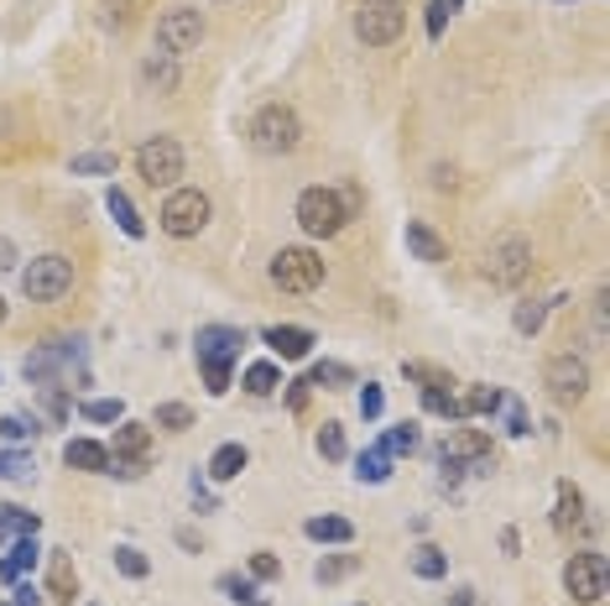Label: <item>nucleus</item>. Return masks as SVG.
<instances>
[{"label": "nucleus", "mask_w": 610, "mask_h": 606, "mask_svg": "<svg viewBox=\"0 0 610 606\" xmlns=\"http://www.w3.org/2000/svg\"><path fill=\"white\" fill-rule=\"evenodd\" d=\"M105 209H110V215H116V225H120V230H126V236H146V225H141L137 204L126 199V194H120V188H110V194H105Z\"/></svg>", "instance_id": "nucleus-21"}, {"label": "nucleus", "mask_w": 610, "mask_h": 606, "mask_svg": "<svg viewBox=\"0 0 610 606\" xmlns=\"http://www.w3.org/2000/svg\"><path fill=\"white\" fill-rule=\"evenodd\" d=\"M308 539H318V544H350L355 528L345 523V518H308V528H303Z\"/></svg>", "instance_id": "nucleus-23"}, {"label": "nucleus", "mask_w": 610, "mask_h": 606, "mask_svg": "<svg viewBox=\"0 0 610 606\" xmlns=\"http://www.w3.org/2000/svg\"><path fill=\"white\" fill-rule=\"evenodd\" d=\"M532 272V246L522 236H501V241L486 251V278L495 288H516Z\"/></svg>", "instance_id": "nucleus-11"}, {"label": "nucleus", "mask_w": 610, "mask_h": 606, "mask_svg": "<svg viewBox=\"0 0 610 606\" xmlns=\"http://www.w3.org/2000/svg\"><path fill=\"white\" fill-rule=\"evenodd\" d=\"M381 408H386V392L375 382H366L360 387V413H366V419H381Z\"/></svg>", "instance_id": "nucleus-41"}, {"label": "nucleus", "mask_w": 610, "mask_h": 606, "mask_svg": "<svg viewBox=\"0 0 610 606\" xmlns=\"http://www.w3.org/2000/svg\"><path fill=\"white\" fill-rule=\"evenodd\" d=\"M345 382H350V366H339V361H318L308 371V387H345Z\"/></svg>", "instance_id": "nucleus-34"}, {"label": "nucleus", "mask_w": 610, "mask_h": 606, "mask_svg": "<svg viewBox=\"0 0 610 606\" xmlns=\"http://www.w3.org/2000/svg\"><path fill=\"white\" fill-rule=\"evenodd\" d=\"M454 606H475V591H454Z\"/></svg>", "instance_id": "nucleus-48"}, {"label": "nucleus", "mask_w": 610, "mask_h": 606, "mask_svg": "<svg viewBox=\"0 0 610 606\" xmlns=\"http://www.w3.org/2000/svg\"><path fill=\"white\" fill-rule=\"evenodd\" d=\"M402 26H407V6H402V0H360V6H355V37L366 42V47L396 42Z\"/></svg>", "instance_id": "nucleus-3"}, {"label": "nucleus", "mask_w": 610, "mask_h": 606, "mask_svg": "<svg viewBox=\"0 0 610 606\" xmlns=\"http://www.w3.org/2000/svg\"><path fill=\"white\" fill-rule=\"evenodd\" d=\"M198 42H204V17H198V11H188V6L162 11V21H157V53L183 58V53H194Z\"/></svg>", "instance_id": "nucleus-10"}, {"label": "nucleus", "mask_w": 610, "mask_h": 606, "mask_svg": "<svg viewBox=\"0 0 610 606\" xmlns=\"http://www.w3.org/2000/svg\"><path fill=\"white\" fill-rule=\"evenodd\" d=\"M543 387H548L558 403H574V398H585V387H590V366L579 361L574 350H564V356H553V361L543 366Z\"/></svg>", "instance_id": "nucleus-12"}, {"label": "nucleus", "mask_w": 610, "mask_h": 606, "mask_svg": "<svg viewBox=\"0 0 610 606\" xmlns=\"http://www.w3.org/2000/svg\"><path fill=\"white\" fill-rule=\"evenodd\" d=\"M17 606H42V591L26 586V581H17Z\"/></svg>", "instance_id": "nucleus-45"}, {"label": "nucleus", "mask_w": 610, "mask_h": 606, "mask_svg": "<svg viewBox=\"0 0 610 606\" xmlns=\"http://www.w3.org/2000/svg\"><path fill=\"white\" fill-rule=\"evenodd\" d=\"M0 440H11V445L37 440V419H26V413H6V419H0Z\"/></svg>", "instance_id": "nucleus-30"}, {"label": "nucleus", "mask_w": 610, "mask_h": 606, "mask_svg": "<svg viewBox=\"0 0 610 606\" xmlns=\"http://www.w3.org/2000/svg\"><path fill=\"white\" fill-rule=\"evenodd\" d=\"M74 173L79 178H110L116 173V152H84V158H74Z\"/></svg>", "instance_id": "nucleus-29"}, {"label": "nucleus", "mask_w": 610, "mask_h": 606, "mask_svg": "<svg viewBox=\"0 0 610 606\" xmlns=\"http://www.w3.org/2000/svg\"><path fill=\"white\" fill-rule=\"evenodd\" d=\"M345 220H350V209H345V194H335V188H303L297 194V225L308 230V236H339L345 230Z\"/></svg>", "instance_id": "nucleus-5"}, {"label": "nucleus", "mask_w": 610, "mask_h": 606, "mask_svg": "<svg viewBox=\"0 0 610 606\" xmlns=\"http://www.w3.org/2000/svg\"><path fill=\"white\" fill-rule=\"evenodd\" d=\"M407 251H413L417 262H444V257H449L444 236H438L434 225H423V220H407Z\"/></svg>", "instance_id": "nucleus-16"}, {"label": "nucleus", "mask_w": 610, "mask_h": 606, "mask_svg": "<svg viewBox=\"0 0 610 606\" xmlns=\"http://www.w3.org/2000/svg\"><path fill=\"white\" fill-rule=\"evenodd\" d=\"M355 570H360V560H355V554H335V560H318L314 581H318V586H335V581L355 575Z\"/></svg>", "instance_id": "nucleus-28"}, {"label": "nucleus", "mask_w": 610, "mask_h": 606, "mask_svg": "<svg viewBox=\"0 0 610 606\" xmlns=\"http://www.w3.org/2000/svg\"><path fill=\"white\" fill-rule=\"evenodd\" d=\"M116 565H120V575H131V581H141V575H146V554H141V549H131V544H120L116 549Z\"/></svg>", "instance_id": "nucleus-37"}, {"label": "nucleus", "mask_w": 610, "mask_h": 606, "mask_svg": "<svg viewBox=\"0 0 610 606\" xmlns=\"http://www.w3.org/2000/svg\"><path fill=\"white\" fill-rule=\"evenodd\" d=\"M423 408H428V413H444V419H459V398L444 392V387H423Z\"/></svg>", "instance_id": "nucleus-35"}, {"label": "nucleus", "mask_w": 610, "mask_h": 606, "mask_svg": "<svg viewBox=\"0 0 610 606\" xmlns=\"http://www.w3.org/2000/svg\"><path fill=\"white\" fill-rule=\"evenodd\" d=\"M74 591V565H68V554L53 560V596H68Z\"/></svg>", "instance_id": "nucleus-43"}, {"label": "nucleus", "mask_w": 610, "mask_h": 606, "mask_svg": "<svg viewBox=\"0 0 610 606\" xmlns=\"http://www.w3.org/2000/svg\"><path fill=\"white\" fill-rule=\"evenodd\" d=\"M543 320H548V303H537V299H522V303H516V314H512L516 335H537Z\"/></svg>", "instance_id": "nucleus-26"}, {"label": "nucleus", "mask_w": 610, "mask_h": 606, "mask_svg": "<svg viewBox=\"0 0 610 606\" xmlns=\"http://www.w3.org/2000/svg\"><path fill=\"white\" fill-rule=\"evenodd\" d=\"M74 361H79V340H47L42 350H32V356H26V366H21V371H26V382L53 387L63 366H74Z\"/></svg>", "instance_id": "nucleus-13"}, {"label": "nucleus", "mask_w": 610, "mask_h": 606, "mask_svg": "<svg viewBox=\"0 0 610 606\" xmlns=\"http://www.w3.org/2000/svg\"><path fill=\"white\" fill-rule=\"evenodd\" d=\"M157 429H194V408L162 403V408H157Z\"/></svg>", "instance_id": "nucleus-39"}, {"label": "nucleus", "mask_w": 610, "mask_h": 606, "mask_svg": "<svg viewBox=\"0 0 610 606\" xmlns=\"http://www.w3.org/2000/svg\"><path fill=\"white\" fill-rule=\"evenodd\" d=\"M413 570L423 581H444V575H449V560H444L434 544H423V549H413Z\"/></svg>", "instance_id": "nucleus-27"}, {"label": "nucleus", "mask_w": 610, "mask_h": 606, "mask_svg": "<svg viewBox=\"0 0 610 606\" xmlns=\"http://www.w3.org/2000/svg\"><path fill=\"white\" fill-rule=\"evenodd\" d=\"M360 606H366V602H360Z\"/></svg>", "instance_id": "nucleus-52"}, {"label": "nucleus", "mask_w": 610, "mask_h": 606, "mask_svg": "<svg viewBox=\"0 0 610 606\" xmlns=\"http://www.w3.org/2000/svg\"><path fill=\"white\" fill-rule=\"evenodd\" d=\"M272 283L282 293H314L324 283V262H318V251L308 246H282L272 257Z\"/></svg>", "instance_id": "nucleus-6"}, {"label": "nucleus", "mask_w": 610, "mask_h": 606, "mask_svg": "<svg viewBox=\"0 0 610 606\" xmlns=\"http://www.w3.org/2000/svg\"><path fill=\"white\" fill-rule=\"evenodd\" d=\"M219 591L230 596V602H246V606H266L257 596V581H246V575H219Z\"/></svg>", "instance_id": "nucleus-32"}, {"label": "nucleus", "mask_w": 610, "mask_h": 606, "mask_svg": "<svg viewBox=\"0 0 610 606\" xmlns=\"http://www.w3.org/2000/svg\"><path fill=\"white\" fill-rule=\"evenodd\" d=\"M276 575H282L276 554H251V581H276Z\"/></svg>", "instance_id": "nucleus-42"}, {"label": "nucleus", "mask_w": 610, "mask_h": 606, "mask_svg": "<svg viewBox=\"0 0 610 606\" xmlns=\"http://www.w3.org/2000/svg\"><path fill=\"white\" fill-rule=\"evenodd\" d=\"M0 324H6V299H0Z\"/></svg>", "instance_id": "nucleus-50"}, {"label": "nucleus", "mask_w": 610, "mask_h": 606, "mask_svg": "<svg viewBox=\"0 0 610 606\" xmlns=\"http://www.w3.org/2000/svg\"><path fill=\"white\" fill-rule=\"evenodd\" d=\"M141 79L152 84V89H162V95H167V89H177V68H173V58H167V53H157V58H146V68H141Z\"/></svg>", "instance_id": "nucleus-25"}, {"label": "nucleus", "mask_w": 610, "mask_h": 606, "mask_svg": "<svg viewBox=\"0 0 610 606\" xmlns=\"http://www.w3.org/2000/svg\"><path fill=\"white\" fill-rule=\"evenodd\" d=\"M37 465H32V455H21V450H0V481H26Z\"/></svg>", "instance_id": "nucleus-31"}, {"label": "nucleus", "mask_w": 610, "mask_h": 606, "mask_svg": "<svg viewBox=\"0 0 610 606\" xmlns=\"http://www.w3.org/2000/svg\"><path fill=\"white\" fill-rule=\"evenodd\" d=\"M157 220H162V230H167V236L188 241V236H198V230L209 225V194H204V188H173Z\"/></svg>", "instance_id": "nucleus-7"}, {"label": "nucleus", "mask_w": 610, "mask_h": 606, "mask_svg": "<svg viewBox=\"0 0 610 606\" xmlns=\"http://www.w3.org/2000/svg\"><path fill=\"white\" fill-rule=\"evenodd\" d=\"M261 340L272 345L282 361H303V356L314 350V335H308V329H297V324H272V329H266Z\"/></svg>", "instance_id": "nucleus-14"}, {"label": "nucleus", "mask_w": 610, "mask_h": 606, "mask_svg": "<svg viewBox=\"0 0 610 606\" xmlns=\"http://www.w3.org/2000/svg\"><path fill=\"white\" fill-rule=\"evenodd\" d=\"M11 539V518H6V507H0V544Z\"/></svg>", "instance_id": "nucleus-49"}, {"label": "nucleus", "mask_w": 610, "mask_h": 606, "mask_svg": "<svg viewBox=\"0 0 610 606\" xmlns=\"http://www.w3.org/2000/svg\"><path fill=\"white\" fill-rule=\"evenodd\" d=\"M318 455H324V461H345V429L339 424L318 429Z\"/></svg>", "instance_id": "nucleus-36"}, {"label": "nucleus", "mask_w": 610, "mask_h": 606, "mask_svg": "<svg viewBox=\"0 0 610 606\" xmlns=\"http://www.w3.org/2000/svg\"><path fill=\"white\" fill-rule=\"evenodd\" d=\"M287 387H293V392H287V403L303 408V398H308V382H287Z\"/></svg>", "instance_id": "nucleus-46"}, {"label": "nucleus", "mask_w": 610, "mask_h": 606, "mask_svg": "<svg viewBox=\"0 0 610 606\" xmlns=\"http://www.w3.org/2000/svg\"><path fill=\"white\" fill-rule=\"evenodd\" d=\"M355 476H360V481H371V486H381L386 476H392V450H386V445H371L366 455H360V461H355Z\"/></svg>", "instance_id": "nucleus-19"}, {"label": "nucleus", "mask_w": 610, "mask_h": 606, "mask_svg": "<svg viewBox=\"0 0 610 606\" xmlns=\"http://www.w3.org/2000/svg\"><path fill=\"white\" fill-rule=\"evenodd\" d=\"M495 413H506V434H516V440H522V434H532L527 408L516 403V398H501V408H495Z\"/></svg>", "instance_id": "nucleus-38"}, {"label": "nucleus", "mask_w": 610, "mask_h": 606, "mask_svg": "<svg viewBox=\"0 0 610 606\" xmlns=\"http://www.w3.org/2000/svg\"><path fill=\"white\" fill-rule=\"evenodd\" d=\"M381 445L392 450V455H413V450H417V424H396Z\"/></svg>", "instance_id": "nucleus-40"}, {"label": "nucleus", "mask_w": 610, "mask_h": 606, "mask_svg": "<svg viewBox=\"0 0 610 606\" xmlns=\"http://www.w3.org/2000/svg\"><path fill=\"white\" fill-rule=\"evenodd\" d=\"M506 392H495V387H470L465 398H459V419H491L495 408H501Z\"/></svg>", "instance_id": "nucleus-18"}, {"label": "nucleus", "mask_w": 610, "mask_h": 606, "mask_svg": "<svg viewBox=\"0 0 610 606\" xmlns=\"http://www.w3.org/2000/svg\"><path fill=\"white\" fill-rule=\"evenodd\" d=\"M74 288V262L58 257V251H47V257H32V262L21 267V293L32 303H53L63 299Z\"/></svg>", "instance_id": "nucleus-4"}, {"label": "nucleus", "mask_w": 610, "mask_h": 606, "mask_svg": "<svg viewBox=\"0 0 610 606\" xmlns=\"http://www.w3.org/2000/svg\"><path fill=\"white\" fill-rule=\"evenodd\" d=\"M137 173L152 188H173L177 178H183V147L173 142V137H146V142L137 147Z\"/></svg>", "instance_id": "nucleus-8"}, {"label": "nucleus", "mask_w": 610, "mask_h": 606, "mask_svg": "<svg viewBox=\"0 0 610 606\" xmlns=\"http://www.w3.org/2000/svg\"><path fill=\"white\" fill-rule=\"evenodd\" d=\"M79 413L89 424H120V419H126V403H120V398H89V403H79Z\"/></svg>", "instance_id": "nucleus-24"}, {"label": "nucleus", "mask_w": 610, "mask_h": 606, "mask_svg": "<svg viewBox=\"0 0 610 606\" xmlns=\"http://www.w3.org/2000/svg\"><path fill=\"white\" fill-rule=\"evenodd\" d=\"M42 560V549H37V533H26V539H21L17 549H11V554H6V560H0V581H6V586H17L21 575H26V570L37 565Z\"/></svg>", "instance_id": "nucleus-17"}, {"label": "nucleus", "mask_w": 610, "mask_h": 606, "mask_svg": "<svg viewBox=\"0 0 610 606\" xmlns=\"http://www.w3.org/2000/svg\"><path fill=\"white\" fill-rule=\"evenodd\" d=\"M0 606H6V602H0Z\"/></svg>", "instance_id": "nucleus-51"}, {"label": "nucleus", "mask_w": 610, "mask_h": 606, "mask_svg": "<svg viewBox=\"0 0 610 606\" xmlns=\"http://www.w3.org/2000/svg\"><path fill=\"white\" fill-rule=\"evenodd\" d=\"M63 461L74 470H95V476H110V450L95 445V440H68L63 445Z\"/></svg>", "instance_id": "nucleus-15"}, {"label": "nucleus", "mask_w": 610, "mask_h": 606, "mask_svg": "<svg viewBox=\"0 0 610 606\" xmlns=\"http://www.w3.org/2000/svg\"><path fill=\"white\" fill-rule=\"evenodd\" d=\"M240 382H246L251 398H272L276 387H282V371H276L272 361H257V366H246V377H240Z\"/></svg>", "instance_id": "nucleus-22"}, {"label": "nucleus", "mask_w": 610, "mask_h": 606, "mask_svg": "<svg viewBox=\"0 0 610 606\" xmlns=\"http://www.w3.org/2000/svg\"><path fill=\"white\" fill-rule=\"evenodd\" d=\"M564 591H569L574 602H606V591H610V565H606V554H574L569 565H564Z\"/></svg>", "instance_id": "nucleus-9"}, {"label": "nucleus", "mask_w": 610, "mask_h": 606, "mask_svg": "<svg viewBox=\"0 0 610 606\" xmlns=\"http://www.w3.org/2000/svg\"><path fill=\"white\" fill-rule=\"evenodd\" d=\"M240 470H246V445H219L215 455H209V476H215V481H236Z\"/></svg>", "instance_id": "nucleus-20"}, {"label": "nucleus", "mask_w": 610, "mask_h": 606, "mask_svg": "<svg viewBox=\"0 0 610 606\" xmlns=\"http://www.w3.org/2000/svg\"><path fill=\"white\" fill-rule=\"evenodd\" d=\"M459 6H465V0H434V17H428V32H444V17H449V11H459Z\"/></svg>", "instance_id": "nucleus-44"}, {"label": "nucleus", "mask_w": 610, "mask_h": 606, "mask_svg": "<svg viewBox=\"0 0 610 606\" xmlns=\"http://www.w3.org/2000/svg\"><path fill=\"white\" fill-rule=\"evenodd\" d=\"M579 512H585V497H579L574 486H558V518H553V523L574 528V523H579Z\"/></svg>", "instance_id": "nucleus-33"}, {"label": "nucleus", "mask_w": 610, "mask_h": 606, "mask_svg": "<svg viewBox=\"0 0 610 606\" xmlns=\"http://www.w3.org/2000/svg\"><path fill=\"white\" fill-rule=\"evenodd\" d=\"M6 267H17V262H11V241L0 236V272H6Z\"/></svg>", "instance_id": "nucleus-47"}, {"label": "nucleus", "mask_w": 610, "mask_h": 606, "mask_svg": "<svg viewBox=\"0 0 610 606\" xmlns=\"http://www.w3.org/2000/svg\"><path fill=\"white\" fill-rule=\"evenodd\" d=\"M240 345H246V329H236V324H204L198 329V366H204V382H209V392L215 398H225L230 392V366H236Z\"/></svg>", "instance_id": "nucleus-1"}, {"label": "nucleus", "mask_w": 610, "mask_h": 606, "mask_svg": "<svg viewBox=\"0 0 610 606\" xmlns=\"http://www.w3.org/2000/svg\"><path fill=\"white\" fill-rule=\"evenodd\" d=\"M303 142V121H297L293 105H261L251 116V147L266 152V158H287Z\"/></svg>", "instance_id": "nucleus-2"}]
</instances>
